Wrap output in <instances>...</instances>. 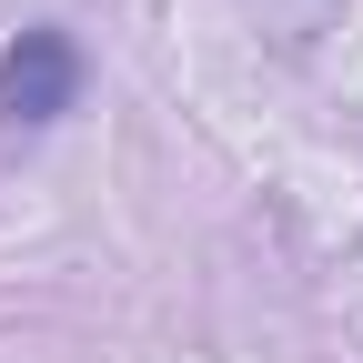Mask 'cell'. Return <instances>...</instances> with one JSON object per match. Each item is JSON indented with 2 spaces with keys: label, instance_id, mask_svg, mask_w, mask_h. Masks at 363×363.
<instances>
[{
  "label": "cell",
  "instance_id": "cell-1",
  "mask_svg": "<svg viewBox=\"0 0 363 363\" xmlns=\"http://www.w3.org/2000/svg\"><path fill=\"white\" fill-rule=\"evenodd\" d=\"M71 101H81V40L61 21H30L11 51H0V111H11L21 131H40V121H61Z\"/></svg>",
  "mask_w": 363,
  "mask_h": 363
}]
</instances>
